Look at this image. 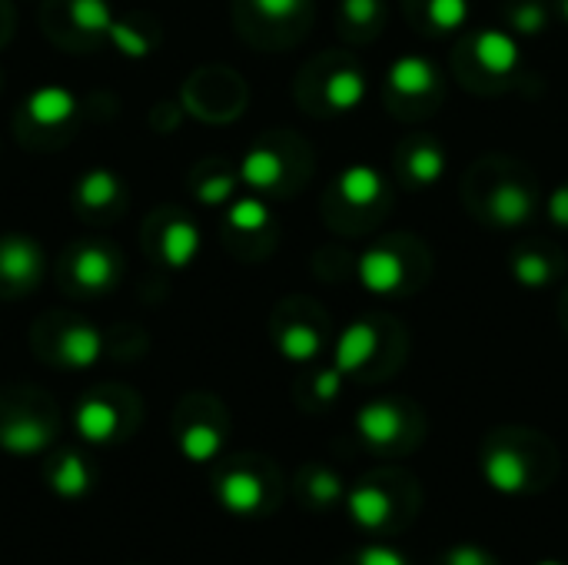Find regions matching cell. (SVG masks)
I'll return each instance as SVG.
<instances>
[{"label":"cell","instance_id":"1","mask_svg":"<svg viewBox=\"0 0 568 565\" xmlns=\"http://www.w3.org/2000/svg\"><path fill=\"white\" fill-rule=\"evenodd\" d=\"M316 276L353 283L376 300H413L433 280L436 260L416 233H383L359 250H320L313 260Z\"/></svg>","mask_w":568,"mask_h":565},{"label":"cell","instance_id":"2","mask_svg":"<svg viewBox=\"0 0 568 565\" xmlns=\"http://www.w3.org/2000/svg\"><path fill=\"white\" fill-rule=\"evenodd\" d=\"M459 200L466 213L493 230H523L542 216L546 190L536 170L509 153H486L466 167Z\"/></svg>","mask_w":568,"mask_h":565},{"label":"cell","instance_id":"3","mask_svg":"<svg viewBox=\"0 0 568 565\" xmlns=\"http://www.w3.org/2000/svg\"><path fill=\"white\" fill-rule=\"evenodd\" d=\"M399 186L389 173L373 163H349L343 167L320 200L323 223L343 236L359 240L376 233L396 210Z\"/></svg>","mask_w":568,"mask_h":565},{"label":"cell","instance_id":"4","mask_svg":"<svg viewBox=\"0 0 568 565\" xmlns=\"http://www.w3.org/2000/svg\"><path fill=\"white\" fill-rule=\"evenodd\" d=\"M453 77L473 97H506L523 87L526 60L523 40L499 27H476L463 30L453 43Z\"/></svg>","mask_w":568,"mask_h":565},{"label":"cell","instance_id":"5","mask_svg":"<svg viewBox=\"0 0 568 565\" xmlns=\"http://www.w3.org/2000/svg\"><path fill=\"white\" fill-rule=\"evenodd\" d=\"M409 356V330L389 313H363L333 340V366L356 383L389 380Z\"/></svg>","mask_w":568,"mask_h":565},{"label":"cell","instance_id":"6","mask_svg":"<svg viewBox=\"0 0 568 565\" xmlns=\"http://www.w3.org/2000/svg\"><path fill=\"white\" fill-rule=\"evenodd\" d=\"M366 90H369L366 67L346 47L310 57L293 83V97L300 110L320 120L356 113L366 100Z\"/></svg>","mask_w":568,"mask_h":565},{"label":"cell","instance_id":"7","mask_svg":"<svg viewBox=\"0 0 568 565\" xmlns=\"http://www.w3.org/2000/svg\"><path fill=\"white\" fill-rule=\"evenodd\" d=\"M236 167L250 193H260L266 200L296 196L316 173V153L300 133L276 130L260 137L253 147H246Z\"/></svg>","mask_w":568,"mask_h":565},{"label":"cell","instance_id":"8","mask_svg":"<svg viewBox=\"0 0 568 565\" xmlns=\"http://www.w3.org/2000/svg\"><path fill=\"white\" fill-rule=\"evenodd\" d=\"M449 83L443 67L426 53H399L383 73V103L393 120L423 123L446 103Z\"/></svg>","mask_w":568,"mask_h":565},{"label":"cell","instance_id":"9","mask_svg":"<svg viewBox=\"0 0 568 565\" xmlns=\"http://www.w3.org/2000/svg\"><path fill=\"white\" fill-rule=\"evenodd\" d=\"M60 420L50 396L33 386L0 390V453L30 460L57 446Z\"/></svg>","mask_w":568,"mask_h":565},{"label":"cell","instance_id":"10","mask_svg":"<svg viewBox=\"0 0 568 565\" xmlns=\"http://www.w3.org/2000/svg\"><path fill=\"white\" fill-rule=\"evenodd\" d=\"M270 340L293 366H313L333 353V316L310 296H286L270 316Z\"/></svg>","mask_w":568,"mask_h":565},{"label":"cell","instance_id":"11","mask_svg":"<svg viewBox=\"0 0 568 565\" xmlns=\"http://www.w3.org/2000/svg\"><path fill=\"white\" fill-rule=\"evenodd\" d=\"M233 20L253 47L290 50L310 37L316 0H233Z\"/></svg>","mask_w":568,"mask_h":565},{"label":"cell","instance_id":"12","mask_svg":"<svg viewBox=\"0 0 568 565\" xmlns=\"http://www.w3.org/2000/svg\"><path fill=\"white\" fill-rule=\"evenodd\" d=\"M226 410L220 406V400L206 396V393H193L186 400H180L176 413H173V443L176 453L193 463V466H213L226 446Z\"/></svg>","mask_w":568,"mask_h":565},{"label":"cell","instance_id":"13","mask_svg":"<svg viewBox=\"0 0 568 565\" xmlns=\"http://www.w3.org/2000/svg\"><path fill=\"white\" fill-rule=\"evenodd\" d=\"M546 440L532 436V433H519V430H503L493 440H486L483 446V480L493 493L516 500L526 496L532 490V473H536V450Z\"/></svg>","mask_w":568,"mask_h":565},{"label":"cell","instance_id":"14","mask_svg":"<svg viewBox=\"0 0 568 565\" xmlns=\"http://www.w3.org/2000/svg\"><path fill=\"white\" fill-rule=\"evenodd\" d=\"M140 423V403L133 393L103 386L87 393L73 406V430L87 446H116L133 436Z\"/></svg>","mask_w":568,"mask_h":565},{"label":"cell","instance_id":"15","mask_svg":"<svg viewBox=\"0 0 568 565\" xmlns=\"http://www.w3.org/2000/svg\"><path fill=\"white\" fill-rule=\"evenodd\" d=\"M353 430L363 440V446L373 453H403L413 450L416 440L423 436V416L409 400L383 396L356 410Z\"/></svg>","mask_w":568,"mask_h":565},{"label":"cell","instance_id":"16","mask_svg":"<svg viewBox=\"0 0 568 565\" xmlns=\"http://www.w3.org/2000/svg\"><path fill=\"white\" fill-rule=\"evenodd\" d=\"M223 240L240 260H263L276 250L280 223L273 216V206L260 193L236 196L226 203L223 213Z\"/></svg>","mask_w":568,"mask_h":565},{"label":"cell","instance_id":"17","mask_svg":"<svg viewBox=\"0 0 568 565\" xmlns=\"http://www.w3.org/2000/svg\"><path fill=\"white\" fill-rule=\"evenodd\" d=\"M213 496L216 503L236 516V519H253L273 503V480L270 470L256 460H236L213 476Z\"/></svg>","mask_w":568,"mask_h":565},{"label":"cell","instance_id":"18","mask_svg":"<svg viewBox=\"0 0 568 565\" xmlns=\"http://www.w3.org/2000/svg\"><path fill=\"white\" fill-rule=\"evenodd\" d=\"M446 167H449L446 143L429 130L403 137L393 150V180L399 190H409V193H426L439 186L446 176Z\"/></svg>","mask_w":568,"mask_h":565},{"label":"cell","instance_id":"19","mask_svg":"<svg viewBox=\"0 0 568 565\" xmlns=\"http://www.w3.org/2000/svg\"><path fill=\"white\" fill-rule=\"evenodd\" d=\"M186 103L196 117L210 123H230L243 113L246 107V83L240 73L223 70V67H206L200 70L190 87H186Z\"/></svg>","mask_w":568,"mask_h":565},{"label":"cell","instance_id":"20","mask_svg":"<svg viewBox=\"0 0 568 565\" xmlns=\"http://www.w3.org/2000/svg\"><path fill=\"white\" fill-rule=\"evenodd\" d=\"M47 323H50V340L37 343V350L53 366H60V370H93L103 360L106 340L87 320H47Z\"/></svg>","mask_w":568,"mask_h":565},{"label":"cell","instance_id":"21","mask_svg":"<svg viewBox=\"0 0 568 565\" xmlns=\"http://www.w3.org/2000/svg\"><path fill=\"white\" fill-rule=\"evenodd\" d=\"M506 270L526 293L552 290L556 283L568 280V253L556 240H523L509 250Z\"/></svg>","mask_w":568,"mask_h":565},{"label":"cell","instance_id":"22","mask_svg":"<svg viewBox=\"0 0 568 565\" xmlns=\"http://www.w3.org/2000/svg\"><path fill=\"white\" fill-rule=\"evenodd\" d=\"M43 486L63 503H80L97 490V470L87 453L73 446H53L43 466Z\"/></svg>","mask_w":568,"mask_h":565},{"label":"cell","instance_id":"23","mask_svg":"<svg viewBox=\"0 0 568 565\" xmlns=\"http://www.w3.org/2000/svg\"><path fill=\"white\" fill-rule=\"evenodd\" d=\"M43 276V250L33 236L7 233L0 236V290L7 296L27 293Z\"/></svg>","mask_w":568,"mask_h":565},{"label":"cell","instance_id":"24","mask_svg":"<svg viewBox=\"0 0 568 565\" xmlns=\"http://www.w3.org/2000/svg\"><path fill=\"white\" fill-rule=\"evenodd\" d=\"M156 236H153V250L160 256V263L173 273H183L193 266V260L203 250V233L200 226L186 216V213H163L153 220Z\"/></svg>","mask_w":568,"mask_h":565},{"label":"cell","instance_id":"25","mask_svg":"<svg viewBox=\"0 0 568 565\" xmlns=\"http://www.w3.org/2000/svg\"><path fill=\"white\" fill-rule=\"evenodd\" d=\"M406 23L419 37L449 40L459 37L469 23V0H399Z\"/></svg>","mask_w":568,"mask_h":565},{"label":"cell","instance_id":"26","mask_svg":"<svg viewBox=\"0 0 568 565\" xmlns=\"http://www.w3.org/2000/svg\"><path fill=\"white\" fill-rule=\"evenodd\" d=\"M116 276H120V260L110 246L83 243L67 260V280L83 296H100V293L113 290Z\"/></svg>","mask_w":568,"mask_h":565},{"label":"cell","instance_id":"27","mask_svg":"<svg viewBox=\"0 0 568 565\" xmlns=\"http://www.w3.org/2000/svg\"><path fill=\"white\" fill-rule=\"evenodd\" d=\"M389 23V0H339L336 33L346 47H369Z\"/></svg>","mask_w":568,"mask_h":565},{"label":"cell","instance_id":"28","mask_svg":"<svg viewBox=\"0 0 568 565\" xmlns=\"http://www.w3.org/2000/svg\"><path fill=\"white\" fill-rule=\"evenodd\" d=\"M77 110H80L77 93L60 83H43L30 90L27 100L20 103V117L37 130H60L77 117Z\"/></svg>","mask_w":568,"mask_h":565},{"label":"cell","instance_id":"29","mask_svg":"<svg viewBox=\"0 0 568 565\" xmlns=\"http://www.w3.org/2000/svg\"><path fill=\"white\" fill-rule=\"evenodd\" d=\"M240 167L226 163V160H203L193 176H190V190L203 206H226L240 196Z\"/></svg>","mask_w":568,"mask_h":565},{"label":"cell","instance_id":"30","mask_svg":"<svg viewBox=\"0 0 568 565\" xmlns=\"http://www.w3.org/2000/svg\"><path fill=\"white\" fill-rule=\"evenodd\" d=\"M123 196V183L113 170L106 167H93L87 170L77 183H73V203L90 216L97 220L100 213H110Z\"/></svg>","mask_w":568,"mask_h":565},{"label":"cell","instance_id":"31","mask_svg":"<svg viewBox=\"0 0 568 565\" xmlns=\"http://www.w3.org/2000/svg\"><path fill=\"white\" fill-rule=\"evenodd\" d=\"M346 513L359 529H369V533L383 529L389 523V516H393V496H389L386 486L366 480V483H359L356 490L346 493Z\"/></svg>","mask_w":568,"mask_h":565},{"label":"cell","instance_id":"32","mask_svg":"<svg viewBox=\"0 0 568 565\" xmlns=\"http://www.w3.org/2000/svg\"><path fill=\"white\" fill-rule=\"evenodd\" d=\"M556 23L552 0H503V27L519 40H536Z\"/></svg>","mask_w":568,"mask_h":565},{"label":"cell","instance_id":"33","mask_svg":"<svg viewBox=\"0 0 568 565\" xmlns=\"http://www.w3.org/2000/svg\"><path fill=\"white\" fill-rule=\"evenodd\" d=\"M346 390V376L329 363V366H316L313 373L303 376L300 383V400L303 406H313V410H326L333 406Z\"/></svg>","mask_w":568,"mask_h":565},{"label":"cell","instance_id":"34","mask_svg":"<svg viewBox=\"0 0 568 565\" xmlns=\"http://www.w3.org/2000/svg\"><path fill=\"white\" fill-rule=\"evenodd\" d=\"M300 493L313 506H339V503H346L349 490L343 486L339 473H333L329 466H306L300 473Z\"/></svg>","mask_w":568,"mask_h":565},{"label":"cell","instance_id":"35","mask_svg":"<svg viewBox=\"0 0 568 565\" xmlns=\"http://www.w3.org/2000/svg\"><path fill=\"white\" fill-rule=\"evenodd\" d=\"M67 13H70V23L90 37H110L116 23L106 0H67Z\"/></svg>","mask_w":568,"mask_h":565},{"label":"cell","instance_id":"36","mask_svg":"<svg viewBox=\"0 0 568 565\" xmlns=\"http://www.w3.org/2000/svg\"><path fill=\"white\" fill-rule=\"evenodd\" d=\"M106 40H110L123 57H130V60H143V57L153 50V37L143 33V30H136L133 23H123V20L113 23V30H110Z\"/></svg>","mask_w":568,"mask_h":565},{"label":"cell","instance_id":"37","mask_svg":"<svg viewBox=\"0 0 568 565\" xmlns=\"http://www.w3.org/2000/svg\"><path fill=\"white\" fill-rule=\"evenodd\" d=\"M542 216L556 226V230H566L568 233V180L556 183L552 190H546V206H542Z\"/></svg>","mask_w":568,"mask_h":565},{"label":"cell","instance_id":"38","mask_svg":"<svg viewBox=\"0 0 568 565\" xmlns=\"http://www.w3.org/2000/svg\"><path fill=\"white\" fill-rule=\"evenodd\" d=\"M446 565H496L493 563V556L483 549V546H476V543H459V546H453V549H446Z\"/></svg>","mask_w":568,"mask_h":565},{"label":"cell","instance_id":"39","mask_svg":"<svg viewBox=\"0 0 568 565\" xmlns=\"http://www.w3.org/2000/svg\"><path fill=\"white\" fill-rule=\"evenodd\" d=\"M356 565H409V559L396 546H363Z\"/></svg>","mask_w":568,"mask_h":565},{"label":"cell","instance_id":"40","mask_svg":"<svg viewBox=\"0 0 568 565\" xmlns=\"http://www.w3.org/2000/svg\"><path fill=\"white\" fill-rule=\"evenodd\" d=\"M559 323H562V330L568 333V280L566 286H562V296H559Z\"/></svg>","mask_w":568,"mask_h":565},{"label":"cell","instance_id":"41","mask_svg":"<svg viewBox=\"0 0 568 565\" xmlns=\"http://www.w3.org/2000/svg\"><path fill=\"white\" fill-rule=\"evenodd\" d=\"M556 3V20L568 27V0H552Z\"/></svg>","mask_w":568,"mask_h":565},{"label":"cell","instance_id":"42","mask_svg":"<svg viewBox=\"0 0 568 565\" xmlns=\"http://www.w3.org/2000/svg\"><path fill=\"white\" fill-rule=\"evenodd\" d=\"M536 565H566L562 559H542V563H536Z\"/></svg>","mask_w":568,"mask_h":565}]
</instances>
